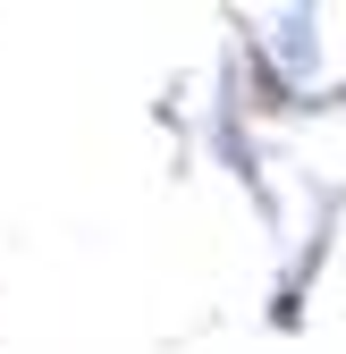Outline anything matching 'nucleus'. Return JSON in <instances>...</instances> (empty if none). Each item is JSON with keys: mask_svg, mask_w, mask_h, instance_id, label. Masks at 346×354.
Masks as SVG:
<instances>
[{"mask_svg": "<svg viewBox=\"0 0 346 354\" xmlns=\"http://www.w3.org/2000/svg\"><path fill=\"white\" fill-rule=\"evenodd\" d=\"M253 42H262V51H271V68L295 84V76H313V59H321V34H313V17L304 9H279L271 17V34H253Z\"/></svg>", "mask_w": 346, "mask_h": 354, "instance_id": "f257e3e1", "label": "nucleus"}]
</instances>
